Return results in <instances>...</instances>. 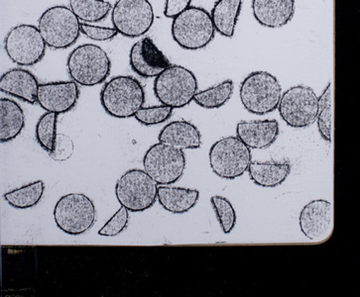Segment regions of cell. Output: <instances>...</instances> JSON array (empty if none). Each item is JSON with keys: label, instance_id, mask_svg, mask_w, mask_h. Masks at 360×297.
Masks as SVG:
<instances>
[{"label": "cell", "instance_id": "1", "mask_svg": "<svg viewBox=\"0 0 360 297\" xmlns=\"http://www.w3.org/2000/svg\"><path fill=\"white\" fill-rule=\"evenodd\" d=\"M101 103L111 117L117 119L134 117L145 103L143 86L134 77H112L101 89Z\"/></svg>", "mask_w": 360, "mask_h": 297}, {"label": "cell", "instance_id": "2", "mask_svg": "<svg viewBox=\"0 0 360 297\" xmlns=\"http://www.w3.org/2000/svg\"><path fill=\"white\" fill-rule=\"evenodd\" d=\"M69 76L79 86H98L105 83L110 74L111 61L100 46L84 44L70 53L67 60Z\"/></svg>", "mask_w": 360, "mask_h": 297}, {"label": "cell", "instance_id": "3", "mask_svg": "<svg viewBox=\"0 0 360 297\" xmlns=\"http://www.w3.org/2000/svg\"><path fill=\"white\" fill-rule=\"evenodd\" d=\"M199 84L194 72L187 67L171 65L154 79L155 98L173 110L186 107L194 101Z\"/></svg>", "mask_w": 360, "mask_h": 297}, {"label": "cell", "instance_id": "4", "mask_svg": "<svg viewBox=\"0 0 360 297\" xmlns=\"http://www.w3.org/2000/svg\"><path fill=\"white\" fill-rule=\"evenodd\" d=\"M171 32L181 48L197 51L211 44L216 29L209 12L202 7L190 6L173 19Z\"/></svg>", "mask_w": 360, "mask_h": 297}, {"label": "cell", "instance_id": "5", "mask_svg": "<svg viewBox=\"0 0 360 297\" xmlns=\"http://www.w3.org/2000/svg\"><path fill=\"white\" fill-rule=\"evenodd\" d=\"M243 107L255 115H266L275 111L282 96V86L270 72H251L243 79L239 88Z\"/></svg>", "mask_w": 360, "mask_h": 297}, {"label": "cell", "instance_id": "6", "mask_svg": "<svg viewBox=\"0 0 360 297\" xmlns=\"http://www.w3.org/2000/svg\"><path fill=\"white\" fill-rule=\"evenodd\" d=\"M38 29L47 47L65 50L76 44L81 22L70 7L55 6L46 9L38 20Z\"/></svg>", "mask_w": 360, "mask_h": 297}, {"label": "cell", "instance_id": "7", "mask_svg": "<svg viewBox=\"0 0 360 297\" xmlns=\"http://www.w3.org/2000/svg\"><path fill=\"white\" fill-rule=\"evenodd\" d=\"M53 216L56 225L64 233L82 235L94 225L96 205L84 193H69L58 200Z\"/></svg>", "mask_w": 360, "mask_h": 297}, {"label": "cell", "instance_id": "8", "mask_svg": "<svg viewBox=\"0 0 360 297\" xmlns=\"http://www.w3.org/2000/svg\"><path fill=\"white\" fill-rule=\"evenodd\" d=\"M209 160L214 175L224 180H236L248 171L252 154L238 136H229L212 145Z\"/></svg>", "mask_w": 360, "mask_h": 297}, {"label": "cell", "instance_id": "9", "mask_svg": "<svg viewBox=\"0 0 360 297\" xmlns=\"http://www.w3.org/2000/svg\"><path fill=\"white\" fill-rule=\"evenodd\" d=\"M158 185L144 170L134 169L123 173L115 185L117 202L129 212L146 211L155 204Z\"/></svg>", "mask_w": 360, "mask_h": 297}, {"label": "cell", "instance_id": "10", "mask_svg": "<svg viewBox=\"0 0 360 297\" xmlns=\"http://www.w3.org/2000/svg\"><path fill=\"white\" fill-rule=\"evenodd\" d=\"M4 45L7 57L21 67L35 66L42 61L47 49L39 29L31 24H19L11 28Z\"/></svg>", "mask_w": 360, "mask_h": 297}, {"label": "cell", "instance_id": "11", "mask_svg": "<svg viewBox=\"0 0 360 297\" xmlns=\"http://www.w3.org/2000/svg\"><path fill=\"white\" fill-rule=\"evenodd\" d=\"M186 154L182 149L170 145H152L144 154V171L158 185H171L177 183L185 173Z\"/></svg>", "mask_w": 360, "mask_h": 297}, {"label": "cell", "instance_id": "12", "mask_svg": "<svg viewBox=\"0 0 360 297\" xmlns=\"http://www.w3.org/2000/svg\"><path fill=\"white\" fill-rule=\"evenodd\" d=\"M277 110L288 126L304 129L316 122L319 98L310 86H292L282 93Z\"/></svg>", "mask_w": 360, "mask_h": 297}, {"label": "cell", "instance_id": "13", "mask_svg": "<svg viewBox=\"0 0 360 297\" xmlns=\"http://www.w3.org/2000/svg\"><path fill=\"white\" fill-rule=\"evenodd\" d=\"M111 22L123 37H141L153 25V6L149 0H117L111 11Z\"/></svg>", "mask_w": 360, "mask_h": 297}, {"label": "cell", "instance_id": "14", "mask_svg": "<svg viewBox=\"0 0 360 297\" xmlns=\"http://www.w3.org/2000/svg\"><path fill=\"white\" fill-rule=\"evenodd\" d=\"M302 233L311 242L328 240L333 231V206L326 199H316L303 207L299 214Z\"/></svg>", "mask_w": 360, "mask_h": 297}, {"label": "cell", "instance_id": "15", "mask_svg": "<svg viewBox=\"0 0 360 297\" xmlns=\"http://www.w3.org/2000/svg\"><path fill=\"white\" fill-rule=\"evenodd\" d=\"M79 98V84L74 81L40 84L38 88L37 103L46 112H70L78 105Z\"/></svg>", "mask_w": 360, "mask_h": 297}, {"label": "cell", "instance_id": "16", "mask_svg": "<svg viewBox=\"0 0 360 297\" xmlns=\"http://www.w3.org/2000/svg\"><path fill=\"white\" fill-rule=\"evenodd\" d=\"M129 62L135 74L144 79L156 77L172 65L149 37L142 38L132 46Z\"/></svg>", "mask_w": 360, "mask_h": 297}, {"label": "cell", "instance_id": "17", "mask_svg": "<svg viewBox=\"0 0 360 297\" xmlns=\"http://www.w3.org/2000/svg\"><path fill=\"white\" fill-rule=\"evenodd\" d=\"M252 14L255 20L264 27H284L293 19L295 0H252Z\"/></svg>", "mask_w": 360, "mask_h": 297}, {"label": "cell", "instance_id": "18", "mask_svg": "<svg viewBox=\"0 0 360 297\" xmlns=\"http://www.w3.org/2000/svg\"><path fill=\"white\" fill-rule=\"evenodd\" d=\"M39 81L32 72L27 70L11 69L4 72L0 79V91L29 103H37V93L39 88Z\"/></svg>", "mask_w": 360, "mask_h": 297}, {"label": "cell", "instance_id": "19", "mask_svg": "<svg viewBox=\"0 0 360 297\" xmlns=\"http://www.w3.org/2000/svg\"><path fill=\"white\" fill-rule=\"evenodd\" d=\"M280 126L277 120L240 121L236 125V136L250 149L269 148L279 136Z\"/></svg>", "mask_w": 360, "mask_h": 297}, {"label": "cell", "instance_id": "20", "mask_svg": "<svg viewBox=\"0 0 360 297\" xmlns=\"http://www.w3.org/2000/svg\"><path fill=\"white\" fill-rule=\"evenodd\" d=\"M158 141L178 149L195 150L202 146V135L193 123L177 120L169 123L161 130Z\"/></svg>", "mask_w": 360, "mask_h": 297}, {"label": "cell", "instance_id": "21", "mask_svg": "<svg viewBox=\"0 0 360 297\" xmlns=\"http://www.w3.org/2000/svg\"><path fill=\"white\" fill-rule=\"evenodd\" d=\"M248 173L253 183L261 187L274 188L281 185L291 173L288 161H251Z\"/></svg>", "mask_w": 360, "mask_h": 297}, {"label": "cell", "instance_id": "22", "mask_svg": "<svg viewBox=\"0 0 360 297\" xmlns=\"http://www.w3.org/2000/svg\"><path fill=\"white\" fill-rule=\"evenodd\" d=\"M157 199L166 211L173 214L187 213L200 199V192L191 188L158 185Z\"/></svg>", "mask_w": 360, "mask_h": 297}, {"label": "cell", "instance_id": "23", "mask_svg": "<svg viewBox=\"0 0 360 297\" xmlns=\"http://www.w3.org/2000/svg\"><path fill=\"white\" fill-rule=\"evenodd\" d=\"M25 127L22 107L9 98L0 99V141L8 143L20 135Z\"/></svg>", "mask_w": 360, "mask_h": 297}, {"label": "cell", "instance_id": "24", "mask_svg": "<svg viewBox=\"0 0 360 297\" xmlns=\"http://www.w3.org/2000/svg\"><path fill=\"white\" fill-rule=\"evenodd\" d=\"M243 0H217L212 9V20L216 32L233 38L240 15Z\"/></svg>", "mask_w": 360, "mask_h": 297}, {"label": "cell", "instance_id": "25", "mask_svg": "<svg viewBox=\"0 0 360 297\" xmlns=\"http://www.w3.org/2000/svg\"><path fill=\"white\" fill-rule=\"evenodd\" d=\"M44 192V182L36 180V182L28 183L24 187L6 192L4 197L7 204L14 209H29L39 204Z\"/></svg>", "mask_w": 360, "mask_h": 297}, {"label": "cell", "instance_id": "26", "mask_svg": "<svg viewBox=\"0 0 360 297\" xmlns=\"http://www.w3.org/2000/svg\"><path fill=\"white\" fill-rule=\"evenodd\" d=\"M70 8L84 23H98L112 11L110 2L105 0H69Z\"/></svg>", "mask_w": 360, "mask_h": 297}, {"label": "cell", "instance_id": "27", "mask_svg": "<svg viewBox=\"0 0 360 297\" xmlns=\"http://www.w3.org/2000/svg\"><path fill=\"white\" fill-rule=\"evenodd\" d=\"M234 84L231 79L195 93L194 101L205 110H217L233 98Z\"/></svg>", "mask_w": 360, "mask_h": 297}, {"label": "cell", "instance_id": "28", "mask_svg": "<svg viewBox=\"0 0 360 297\" xmlns=\"http://www.w3.org/2000/svg\"><path fill=\"white\" fill-rule=\"evenodd\" d=\"M319 132L325 141L332 142L333 129V88L328 83L319 98V110L316 115Z\"/></svg>", "mask_w": 360, "mask_h": 297}, {"label": "cell", "instance_id": "29", "mask_svg": "<svg viewBox=\"0 0 360 297\" xmlns=\"http://www.w3.org/2000/svg\"><path fill=\"white\" fill-rule=\"evenodd\" d=\"M58 116L53 112H46L41 116L36 125L35 136L41 148L47 153L54 154L57 149Z\"/></svg>", "mask_w": 360, "mask_h": 297}, {"label": "cell", "instance_id": "30", "mask_svg": "<svg viewBox=\"0 0 360 297\" xmlns=\"http://www.w3.org/2000/svg\"><path fill=\"white\" fill-rule=\"evenodd\" d=\"M211 204L212 209L216 212L217 218L222 232L224 234L231 233L236 227V220H238L236 209H233L231 202L221 195H214L211 198Z\"/></svg>", "mask_w": 360, "mask_h": 297}, {"label": "cell", "instance_id": "31", "mask_svg": "<svg viewBox=\"0 0 360 297\" xmlns=\"http://www.w3.org/2000/svg\"><path fill=\"white\" fill-rule=\"evenodd\" d=\"M173 114V108L166 105L152 106V107H141L134 118L144 126H154L162 124L170 119Z\"/></svg>", "mask_w": 360, "mask_h": 297}, {"label": "cell", "instance_id": "32", "mask_svg": "<svg viewBox=\"0 0 360 297\" xmlns=\"http://www.w3.org/2000/svg\"><path fill=\"white\" fill-rule=\"evenodd\" d=\"M129 211L125 207L118 209L115 215L101 227L98 235L103 237H115L122 234L129 223Z\"/></svg>", "mask_w": 360, "mask_h": 297}, {"label": "cell", "instance_id": "33", "mask_svg": "<svg viewBox=\"0 0 360 297\" xmlns=\"http://www.w3.org/2000/svg\"><path fill=\"white\" fill-rule=\"evenodd\" d=\"M81 32L86 38L94 41H110L117 37V31L115 28L101 27L89 23H81Z\"/></svg>", "mask_w": 360, "mask_h": 297}, {"label": "cell", "instance_id": "34", "mask_svg": "<svg viewBox=\"0 0 360 297\" xmlns=\"http://www.w3.org/2000/svg\"><path fill=\"white\" fill-rule=\"evenodd\" d=\"M192 0H166L164 15L167 18H175L179 14L191 6Z\"/></svg>", "mask_w": 360, "mask_h": 297}]
</instances>
